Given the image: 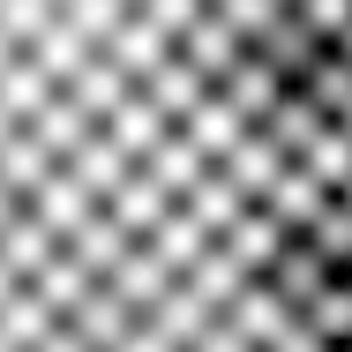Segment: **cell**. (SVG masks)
<instances>
[{
    "mask_svg": "<svg viewBox=\"0 0 352 352\" xmlns=\"http://www.w3.org/2000/svg\"><path fill=\"white\" fill-rule=\"evenodd\" d=\"M0 352H352V0H0Z\"/></svg>",
    "mask_w": 352,
    "mask_h": 352,
    "instance_id": "1",
    "label": "cell"
}]
</instances>
